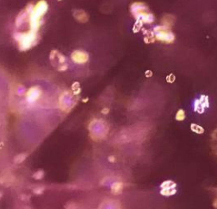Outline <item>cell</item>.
<instances>
[{
	"label": "cell",
	"instance_id": "cell-1",
	"mask_svg": "<svg viewBox=\"0 0 217 209\" xmlns=\"http://www.w3.org/2000/svg\"><path fill=\"white\" fill-rule=\"evenodd\" d=\"M48 5L46 1H39L34 5L28 19L30 27L29 30L38 32L41 25V18L48 11Z\"/></svg>",
	"mask_w": 217,
	"mask_h": 209
},
{
	"label": "cell",
	"instance_id": "cell-2",
	"mask_svg": "<svg viewBox=\"0 0 217 209\" xmlns=\"http://www.w3.org/2000/svg\"><path fill=\"white\" fill-rule=\"evenodd\" d=\"M14 38L18 42L19 49L21 51H26L37 44L39 36H38V32L29 30L23 33L21 32L15 33Z\"/></svg>",
	"mask_w": 217,
	"mask_h": 209
},
{
	"label": "cell",
	"instance_id": "cell-3",
	"mask_svg": "<svg viewBox=\"0 0 217 209\" xmlns=\"http://www.w3.org/2000/svg\"><path fill=\"white\" fill-rule=\"evenodd\" d=\"M130 11L137 21L143 23H152L154 21V16L148 11V7L144 3H133L130 5Z\"/></svg>",
	"mask_w": 217,
	"mask_h": 209
},
{
	"label": "cell",
	"instance_id": "cell-4",
	"mask_svg": "<svg viewBox=\"0 0 217 209\" xmlns=\"http://www.w3.org/2000/svg\"><path fill=\"white\" fill-rule=\"evenodd\" d=\"M90 137L95 140H101L104 138L108 133V127L104 121L101 119H93L89 125Z\"/></svg>",
	"mask_w": 217,
	"mask_h": 209
},
{
	"label": "cell",
	"instance_id": "cell-5",
	"mask_svg": "<svg viewBox=\"0 0 217 209\" xmlns=\"http://www.w3.org/2000/svg\"><path fill=\"white\" fill-rule=\"evenodd\" d=\"M77 103L75 94L71 91H64L59 98V105L63 112L68 113L74 107Z\"/></svg>",
	"mask_w": 217,
	"mask_h": 209
},
{
	"label": "cell",
	"instance_id": "cell-6",
	"mask_svg": "<svg viewBox=\"0 0 217 209\" xmlns=\"http://www.w3.org/2000/svg\"><path fill=\"white\" fill-rule=\"evenodd\" d=\"M49 59H50L51 64L58 71L63 72L68 68V65L66 63V57L64 56L60 52H59L58 50H56V49L52 50L50 53V56H49Z\"/></svg>",
	"mask_w": 217,
	"mask_h": 209
},
{
	"label": "cell",
	"instance_id": "cell-7",
	"mask_svg": "<svg viewBox=\"0 0 217 209\" xmlns=\"http://www.w3.org/2000/svg\"><path fill=\"white\" fill-rule=\"evenodd\" d=\"M153 33H154L155 39L160 42H164L166 43H172L175 40V36L171 31L170 28H167L164 25L155 27L153 30Z\"/></svg>",
	"mask_w": 217,
	"mask_h": 209
},
{
	"label": "cell",
	"instance_id": "cell-8",
	"mask_svg": "<svg viewBox=\"0 0 217 209\" xmlns=\"http://www.w3.org/2000/svg\"><path fill=\"white\" fill-rule=\"evenodd\" d=\"M41 94H42V91L40 87L38 86L32 87L26 93V99L29 104H33L40 99Z\"/></svg>",
	"mask_w": 217,
	"mask_h": 209
},
{
	"label": "cell",
	"instance_id": "cell-9",
	"mask_svg": "<svg viewBox=\"0 0 217 209\" xmlns=\"http://www.w3.org/2000/svg\"><path fill=\"white\" fill-rule=\"evenodd\" d=\"M72 61L77 64H84L89 61V55L83 50H75L71 55Z\"/></svg>",
	"mask_w": 217,
	"mask_h": 209
},
{
	"label": "cell",
	"instance_id": "cell-10",
	"mask_svg": "<svg viewBox=\"0 0 217 209\" xmlns=\"http://www.w3.org/2000/svg\"><path fill=\"white\" fill-rule=\"evenodd\" d=\"M209 106V98L206 95H202L201 98L195 101L194 110L197 112L198 113H202L205 110V108H208Z\"/></svg>",
	"mask_w": 217,
	"mask_h": 209
},
{
	"label": "cell",
	"instance_id": "cell-11",
	"mask_svg": "<svg viewBox=\"0 0 217 209\" xmlns=\"http://www.w3.org/2000/svg\"><path fill=\"white\" fill-rule=\"evenodd\" d=\"M73 17L80 23H86L89 20L88 14L83 10H77L73 12Z\"/></svg>",
	"mask_w": 217,
	"mask_h": 209
},
{
	"label": "cell",
	"instance_id": "cell-12",
	"mask_svg": "<svg viewBox=\"0 0 217 209\" xmlns=\"http://www.w3.org/2000/svg\"><path fill=\"white\" fill-rule=\"evenodd\" d=\"M123 189V183L121 182H116L112 184L111 186V192L114 194H120Z\"/></svg>",
	"mask_w": 217,
	"mask_h": 209
},
{
	"label": "cell",
	"instance_id": "cell-13",
	"mask_svg": "<svg viewBox=\"0 0 217 209\" xmlns=\"http://www.w3.org/2000/svg\"><path fill=\"white\" fill-rule=\"evenodd\" d=\"M174 20H175V18H174L173 16H172V15H165V16H164V18L162 19L163 25L171 29V27L172 26V24L174 23Z\"/></svg>",
	"mask_w": 217,
	"mask_h": 209
},
{
	"label": "cell",
	"instance_id": "cell-14",
	"mask_svg": "<svg viewBox=\"0 0 217 209\" xmlns=\"http://www.w3.org/2000/svg\"><path fill=\"white\" fill-rule=\"evenodd\" d=\"M177 192L176 189H162L160 191V194L164 196H172L175 194Z\"/></svg>",
	"mask_w": 217,
	"mask_h": 209
},
{
	"label": "cell",
	"instance_id": "cell-15",
	"mask_svg": "<svg viewBox=\"0 0 217 209\" xmlns=\"http://www.w3.org/2000/svg\"><path fill=\"white\" fill-rule=\"evenodd\" d=\"M176 183L172 181H165L161 184V189H176Z\"/></svg>",
	"mask_w": 217,
	"mask_h": 209
},
{
	"label": "cell",
	"instance_id": "cell-16",
	"mask_svg": "<svg viewBox=\"0 0 217 209\" xmlns=\"http://www.w3.org/2000/svg\"><path fill=\"white\" fill-rule=\"evenodd\" d=\"M190 129H191V131H192L193 132L197 133V134H202V133L204 132V129H203L202 126L197 125V124H191Z\"/></svg>",
	"mask_w": 217,
	"mask_h": 209
},
{
	"label": "cell",
	"instance_id": "cell-17",
	"mask_svg": "<svg viewBox=\"0 0 217 209\" xmlns=\"http://www.w3.org/2000/svg\"><path fill=\"white\" fill-rule=\"evenodd\" d=\"M27 156H28V155H27L26 153L18 154V156L14 158V162H15L16 163H22V162L26 159Z\"/></svg>",
	"mask_w": 217,
	"mask_h": 209
},
{
	"label": "cell",
	"instance_id": "cell-18",
	"mask_svg": "<svg viewBox=\"0 0 217 209\" xmlns=\"http://www.w3.org/2000/svg\"><path fill=\"white\" fill-rule=\"evenodd\" d=\"M185 118V113L183 109H179L178 113H176V120L178 121H183Z\"/></svg>",
	"mask_w": 217,
	"mask_h": 209
},
{
	"label": "cell",
	"instance_id": "cell-19",
	"mask_svg": "<svg viewBox=\"0 0 217 209\" xmlns=\"http://www.w3.org/2000/svg\"><path fill=\"white\" fill-rule=\"evenodd\" d=\"M72 93H73L75 95L78 94L80 93V91H81V89H80V87H79V83H78V82H74L73 85H72Z\"/></svg>",
	"mask_w": 217,
	"mask_h": 209
},
{
	"label": "cell",
	"instance_id": "cell-20",
	"mask_svg": "<svg viewBox=\"0 0 217 209\" xmlns=\"http://www.w3.org/2000/svg\"><path fill=\"white\" fill-rule=\"evenodd\" d=\"M142 24H143V23L141 21H136V23H135V24L134 26V32L136 33V32L140 31V30L142 27Z\"/></svg>",
	"mask_w": 217,
	"mask_h": 209
},
{
	"label": "cell",
	"instance_id": "cell-21",
	"mask_svg": "<svg viewBox=\"0 0 217 209\" xmlns=\"http://www.w3.org/2000/svg\"><path fill=\"white\" fill-rule=\"evenodd\" d=\"M44 176V171L43 170H38L37 172H36L33 175V177L36 179V180H41L42 179Z\"/></svg>",
	"mask_w": 217,
	"mask_h": 209
},
{
	"label": "cell",
	"instance_id": "cell-22",
	"mask_svg": "<svg viewBox=\"0 0 217 209\" xmlns=\"http://www.w3.org/2000/svg\"><path fill=\"white\" fill-rule=\"evenodd\" d=\"M175 80H176V78H175V75L173 74H171V75H169L166 77V81L168 83H173L175 81Z\"/></svg>",
	"mask_w": 217,
	"mask_h": 209
},
{
	"label": "cell",
	"instance_id": "cell-23",
	"mask_svg": "<svg viewBox=\"0 0 217 209\" xmlns=\"http://www.w3.org/2000/svg\"><path fill=\"white\" fill-rule=\"evenodd\" d=\"M43 190H44V188H37L34 190V193L36 194H42Z\"/></svg>",
	"mask_w": 217,
	"mask_h": 209
},
{
	"label": "cell",
	"instance_id": "cell-24",
	"mask_svg": "<svg viewBox=\"0 0 217 209\" xmlns=\"http://www.w3.org/2000/svg\"><path fill=\"white\" fill-rule=\"evenodd\" d=\"M145 75H146V77H151V76L153 75V72H152V71H150V70H147V71L146 72V74H145Z\"/></svg>",
	"mask_w": 217,
	"mask_h": 209
},
{
	"label": "cell",
	"instance_id": "cell-25",
	"mask_svg": "<svg viewBox=\"0 0 217 209\" xmlns=\"http://www.w3.org/2000/svg\"><path fill=\"white\" fill-rule=\"evenodd\" d=\"M108 112H109V110H108V108H104V109L102 110V113L103 114H107L108 113Z\"/></svg>",
	"mask_w": 217,
	"mask_h": 209
},
{
	"label": "cell",
	"instance_id": "cell-26",
	"mask_svg": "<svg viewBox=\"0 0 217 209\" xmlns=\"http://www.w3.org/2000/svg\"><path fill=\"white\" fill-rule=\"evenodd\" d=\"M108 161L111 162V163H114V162H115V157H114L113 156H109V157H108Z\"/></svg>",
	"mask_w": 217,
	"mask_h": 209
},
{
	"label": "cell",
	"instance_id": "cell-27",
	"mask_svg": "<svg viewBox=\"0 0 217 209\" xmlns=\"http://www.w3.org/2000/svg\"><path fill=\"white\" fill-rule=\"evenodd\" d=\"M87 100H88V99H84V100H83V101H84V102H86V101H87Z\"/></svg>",
	"mask_w": 217,
	"mask_h": 209
}]
</instances>
